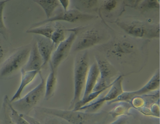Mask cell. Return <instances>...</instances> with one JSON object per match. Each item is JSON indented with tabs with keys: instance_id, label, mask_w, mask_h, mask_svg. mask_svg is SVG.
<instances>
[{
	"instance_id": "6da1fadb",
	"label": "cell",
	"mask_w": 160,
	"mask_h": 124,
	"mask_svg": "<svg viewBox=\"0 0 160 124\" xmlns=\"http://www.w3.org/2000/svg\"><path fill=\"white\" fill-rule=\"evenodd\" d=\"M41 82L24 97L11 103L14 108L21 114L26 115L30 112L44 95L45 80L39 72Z\"/></svg>"
},
{
	"instance_id": "7a4b0ae2",
	"label": "cell",
	"mask_w": 160,
	"mask_h": 124,
	"mask_svg": "<svg viewBox=\"0 0 160 124\" xmlns=\"http://www.w3.org/2000/svg\"><path fill=\"white\" fill-rule=\"evenodd\" d=\"M87 54L79 56L76 60L74 67V93L69 110H72L75 104L81 99V96L86 80L88 71Z\"/></svg>"
},
{
	"instance_id": "3957f363",
	"label": "cell",
	"mask_w": 160,
	"mask_h": 124,
	"mask_svg": "<svg viewBox=\"0 0 160 124\" xmlns=\"http://www.w3.org/2000/svg\"><path fill=\"white\" fill-rule=\"evenodd\" d=\"M31 50L24 48L11 55L2 65L0 70L1 76H5L11 75L23 67L29 57Z\"/></svg>"
},
{
	"instance_id": "277c9868",
	"label": "cell",
	"mask_w": 160,
	"mask_h": 124,
	"mask_svg": "<svg viewBox=\"0 0 160 124\" xmlns=\"http://www.w3.org/2000/svg\"><path fill=\"white\" fill-rule=\"evenodd\" d=\"M79 30V27L76 28L75 30L56 47L50 59L51 69L55 71L62 62L67 57Z\"/></svg>"
},
{
	"instance_id": "5b68a950",
	"label": "cell",
	"mask_w": 160,
	"mask_h": 124,
	"mask_svg": "<svg viewBox=\"0 0 160 124\" xmlns=\"http://www.w3.org/2000/svg\"><path fill=\"white\" fill-rule=\"evenodd\" d=\"M43 113L61 118L71 124H82L87 122L88 115L79 111L62 110L42 108L40 109Z\"/></svg>"
},
{
	"instance_id": "8992f818",
	"label": "cell",
	"mask_w": 160,
	"mask_h": 124,
	"mask_svg": "<svg viewBox=\"0 0 160 124\" xmlns=\"http://www.w3.org/2000/svg\"><path fill=\"white\" fill-rule=\"evenodd\" d=\"M93 16L82 13L77 9H71L63 12L55 16L40 22L34 25L32 27H39L50 22L63 21L74 23L79 21L88 20L92 19Z\"/></svg>"
},
{
	"instance_id": "52a82bcc",
	"label": "cell",
	"mask_w": 160,
	"mask_h": 124,
	"mask_svg": "<svg viewBox=\"0 0 160 124\" xmlns=\"http://www.w3.org/2000/svg\"><path fill=\"white\" fill-rule=\"evenodd\" d=\"M36 38L38 52L44 61L43 67L50 59L54 48V44L48 38L37 35Z\"/></svg>"
},
{
	"instance_id": "ba28073f",
	"label": "cell",
	"mask_w": 160,
	"mask_h": 124,
	"mask_svg": "<svg viewBox=\"0 0 160 124\" xmlns=\"http://www.w3.org/2000/svg\"><path fill=\"white\" fill-rule=\"evenodd\" d=\"M43 63V59L38 52L36 43L33 44L27 62L22 69L25 71H41Z\"/></svg>"
},
{
	"instance_id": "9c48e42d",
	"label": "cell",
	"mask_w": 160,
	"mask_h": 124,
	"mask_svg": "<svg viewBox=\"0 0 160 124\" xmlns=\"http://www.w3.org/2000/svg\"><path fill=\"white\" fill-rule=\"evenodd\" d=\"M41 71H25L21 69V81L18 90L10 100L11 103L21 98V95L25 88L35 79Z\"/></svg>"
},
{
	"instance_id": "30bf717a",
	"label": "cell",
	"mask_w": 160,
	"mask_h": 124,
	"mask_svg": "<svg viewBox=\"0 0 160 124\" xmlns=\"http://www.w3.org/2000/svg\"><path fill=\"white\" fill-rule=\"evenodd\" d=\"M98 69L96 65L91 67L85 84V90L83 98L86 97L90 93L94 86L98 75Z\"/></svg>"
},
{
	"instance_id": "8fae6325",
	"label": "cell",
	"mask_w": 160,
	"mask_h": 124,
	"mask_svg": "<svg viewBox=\"0 0 160 124\" xmlns=\"http://www.w3.org/2000/svg\"><path fill=\"white\" fill-rule=\"evenodd\" d=\"M33 1L41 6L46 15L47 19L51 18L57 7L60 5L58 0H35Z\"/></svg>"
},
{
	"instance_id": "7c38bea8",
	"label": "cell",
	"mask_w": 160,
	"mask_h": 124,
	"mask_svg": "<svg viewBox=\"0 0 160 124\" xmlns=\"http://www.w3.org/2000/svg\"><path fill=\"white\" fill-rule=\"evenodd\" d=\"M98 41V38L94 35H86L79 39L74 51L79 52L93 46Z\"/></svg>"
},
{
	"instance_id": "4fadbf2b",
	"label": "cell",
	"mask_w": 160,
	"mask_h": 124,
	"mask_svg": "<svg viewBox=\"0 0 160 124\" xmlns=\"http://www.w3.org/2000/svg\"><path fill=\"white\" fill-rule=\"evenodd\" d=\"M56 78L55 71L52 69L50 72L45 81L44 97L45 99L48 100L52 96L56 84Z\"/></svg>"
},
{
	"instance_id": "5bb4252c",
	"label": "cell",
	"mask_w": 160,
	"mask_h": 124,
	"mask_svg": "<svg viewBox=\"0 0 160 124\" xmlns=\"http://www.w3.org/2000/svg\"><path fill=\"white\" fill-rule=\"evenodd\" d=\"M5 103L8 106L9 110V115L12 121L16 124H29L20 114H19L17 111L14 108L10 100L7 96L4 98Z\"/></svg>"
},
{
	"instance_id": "9a60e30c",
	"label": "cell",
	"mask_w": 160,
	"mask_h": 124,
	"mask_svg": "<svg viewBox=\"0 0 160 124\" xmlns=\"http://www.w3.org/2000/svg\"><path fill=\"white\" fill-rule=\"evenodd\" d=\"M54 30L52 27L49 26L38 27L30 28L26 32L28 33L34 34L50 39Z\"/></svg>"
},
{
	"instance_id": "2e32d148",
	"label": "cell",
	"mask_w": 160,
	"mask_h": 124,
	"mask_svg": "<svg viewBox=\"0 0 160 124\" xmlns=\"http://www.w3.org/2000/svg\"><path fill=\"white\" fill-rule=\"evenodd\" d=\"M72 29L65 30L58 28L55 30L53 32L50 39L54 44V48H56L58 45L63 41L65 39V31H71Z\"/></svg>"
},
{
	"instance_id": "e0dca14e",
	"label": "cell",
	"mask_w": 160,
	"mask_h": 124,
	"mask_svg": "<svg viewBox=\"0 0 160 124\" xmlns=\"http://www.w3.org/2000/svg\"><path fill=\"white\" fill-rule=\"evenodd\" d=\"M8 1H4L0 2V34L3 37L6 39L8 33L7 28L6 27L3 20V12L6 3Z\"/></svg>"
},
{
	"instance_id": "ac0fdd59",
	"label": "cell",
	"mask_w": 160,
	"mask_h": 124,
	"mask_svg": "<svg viewBox=\"0 0 160 124\" xmlns=\"http://www.w3.org/2000/svg\"><path fill=\"white\" fill-rule=\"evenodd\" d=\"M74 6L77 9L80 11L83 9L93 7L97 3L96 1H73Z\"/></svg>"
},
{
	"instance_id": "d6986e66",
	"label": "cell",
	"mask_w": 160,
	"mask_h": 124,
	"mask_svg": "<svg viewBox=\"0 0 160 124\" xmlns=\"http://www.w3.org/2000/svg\"><path fill=\"white\" fill-rule=\"evenodd\" d=\"M20 115L29 124H40L39 122L34 119L32 118L27 116L26 115L22 114H21Z\"/></svg>"
},
{
	"instance_id": "ffe728a7",
	"label": "cell",
	"mask_w": 160,
	"mask_h": 124,
	"mask_svg": "<svg viewBox=\"0 0 160 124\" xmlns=\"http://www.w3.org/2000/svg\"><path fill=\"white\" fill-rule=\"evenodd\" d=\"M60 3L63 8L64 11H66L70 4V1L68 0H60L59 1Z\"/></svg>"
},
{
	"instance_id": "44dd1931",
	"label": "cell",
	"mask_w": 160,
	"mask_h": 124,
	"mask_svg": "<svg viewBox=\"0 0 160 124\" xmlns=\"http://www.w3.org/2000/svg\"><path fill=\"white\" fill-rule=\"evenodd\" d=\"M116 4V2L115 1H112L107 4V7L108 9L111 10L115 7Z\"/></svg>"
},
{
	"instance_id": "7402d4cb",
	"label": "cell",
	"mask_w": 160,
	"mask_h": 124,
	"mask_svg": "<svg viewBox=\"0 0 160 124\" xmlns=\"http://www.w3.org/2000/svg\"><path fill=\"white\" fill-rule=\"evenodd\" d=\"M4 55V52L3 50L1 47V46H0V60H1L2 59V58L3 56Z\"/></svg>"
}]
</instances>
